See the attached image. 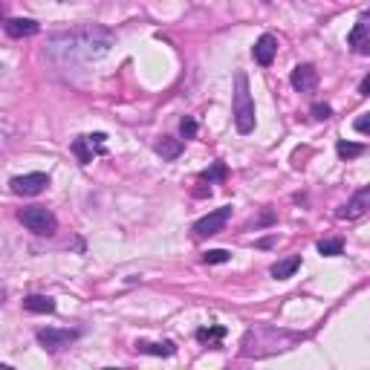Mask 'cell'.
I'll use <instances>...</instances> for the list:
<instances>
[{
    "instance_id": "1",
    "label": "cell",
    "mask_w": 370,
    "mask_h": 370,
    "mask_svg": "<svg viewBox=\"0 0 370 370\" xmlns=\"http://www.w3.org/2000/svg\"><path fill=\"white\" fill-rule=\"evenodd\" d=\"M113 47V32L102 26H78V30L61 32L49 41V56L61 61H90L104 56Z\"/></svg>"
},
{
    "instance_id": "2",
    "label": "cell",
    "mask_w": 370,
    "mask_h": 370,
    "mask_svg": "<svg viewBox=\"0 0 370 370\" xmlns=\"http://www.w3.org/2000/svg\"><path fill=\"white\" fill-rule=\"evenodd\" d=\"M295 341H298L295 333L278 330V327H255V330L243 336L240 353L246 359H264V356H275V353L290 350Z\"/></svg>"
},
{
    "instance_id": "3",
    "label": "cell",
    "mask_w": 370,
    "mask_h": 370,
    "mask_svg": "<svg viewBox=\"0 0 370 370\" xmlns=\"http://www.w3.org/2000/svg\"><path fill=\"white\" fill-rule=\"evenodd\" d=\"M231 116H235V128L240 133L255 130V102L249 93V78L246 73L235 76V102H231Z\"/></svg>"
},
{
    "instance_id": "4",
    "label": "cell",
    "mask_w": 370,
    "mask_h": 370,
    "mask_svg": "<svg viewBox=\"0 0 370 370\" xmlns=\"http://www.w3.org/2000/svg\"><path fill=\"white\" fill-rule=\"evenodd\" d=\"M18 220L30 231L41 235V238H52V235H56V229H58L56 214H52L49 209H44V205H30V209H21Z\"/></svg>"
},
{
    "instance_id": "5",
    "label": "cell",
    "mask_w": 370,
    "mask_h": 370,
    "mask_svg": "<svg viewBox=\"0 0 370 370\" xmlns=\"http://www.w3.org/2000/svg\"><path fill=\"white\" fill-rule=\"evenodd\" d=\"M78 336H81V330H58V327H47V330H38L41 347L49 350V353H58V350H64V347H70Z\"/></svg>"
},
{
    "instance_id": "6",
    "label": "cell",
    "mask_w": 370,
    "mask_h": 370,
    "mask_svg": "<svg viewBox=\"0 0 370 370\" xmlns=\"http://www.w3.org/2000/svg\"><path fill=\"white\" fill-rule=\"evenodd\" d=\"M73 154L78 157L81 165H90L93 157L104 154V133H90V136H78L73 142Z\"/></svg>"
},
{
    "instance_id": "7",
    "label": "cell",
    "mask_w": 370,
    "mask_h": 370,
    "mask_svg": "<svg viewBox=\"0 0 370 370\" xmlns=\"http://www.w3.org/2000/svg\"><path fill=\"white\" fill-rule=\"evenodd\" d=\"M47 185H49V176L41 174V171L15 176V180L9 183L12 194H18V197H35V194H41V191H47Z\"/></svg>"
},
{
    "instance_id": "8",
    "label": "cell",
    "mask_w": 370,
    "mask_h": 370,
    "mask_svg": "<svg viewBox=\"0 0 370 370\" xmlns=\"http://www.w3.org/2000/svg\"><path fill=\"white\" fill-rule=\"evenodd\" d=\"M229 217H231V205H223V209H217V211H211V214L200 217V220L194 223V231H197L200 238H211V235H217V231L226 229Z\"/></svg>"
},
{
    "instance_id": "9",
    "label": "cell",
    "mask_w": 370,
    "mask_h": 370,
    "mask_svg": "<svg viewBox=\"0 0 370 370\" xmlns=\"http://www.w3.org/2000/svg\"><path fill=\"white\" fill-rule=\"evenodd\" d=\"M367 209H370V188H362V191H356V197L347 205H341L336 217L338 220H359Z\"/></svg>"
},
{
    "instance_id": "10",
    "label": "cell",
    "mask_w": 370,
    "mask_h": 370,
    "mask_svg": "<svg viewBox=\"0 0 370 370\" xmlns=\"http://www.w3.org/2000/svg\"><path fill=\"white\" fill-rule=\"evenodd\" d=\"M347 44L353 47V52H359V56H367L370 52V15L367 12L359 18V23L353 26V32L347 35Z\"/></svg>"
},
{
    "instance_id": "11",
    "label": "cell",
    "mask_w": 370,
    "mask_h": 370,
    "mask_svg": "<svg viewBox=\"0 0 370 370\" xmlns=\"http://www.w3.org/2000/svg\"><path fill=\"white\" fill-rule=\"evenodd\" d=\"M290 84L298 93H307V90H312L315 84H319V70H315L312 64H298L292 70V76H290Z\"/></svg>"
},
{
    "instance_id": "12",
    "label": "cell",
    "mask_w": 370,
    "mask_h": 370,
    "mask_svg": "<svg viewBox=\"0 0 370 370\" xmlns=\"http://www.w3.org/2000/svg\"><path fill=\"white\" fill-rule=\"evenodd\" d=\"M275 52H278V41L272 35H260L257 44L252 47V56H255V61L260 67H269L272 61H275Z\"/></svg>"
},
{
    "instance_id": "13",
    "label": "cell",
    "mask_w": 370,
    "mask_h": 370,
    "mask_svg": "<svg viewBox=\"0 0 370 370\" xmlns=\"http://www.w3.org/2000/svg\"><path fill=\"white\" fill-rule=\"evenodd\" d=\"M3 30L9 38H32V35H38L41 26L30 18H9V21H3Z\"/></svg>"
},
{
    "instance_id": "14",
    "label": "cell",
    "mask_w": 370,
    "mask_h": 370,
    "mask_svg": "<svg viewBox=\"0 0 370 370\" xmlns=\"http://www.w3.org/2000/svg\"><path fill=\"white\" fill-rule=\"evenodd\" d=\"M136 353H148V356H174L176 345L174 341H136Z\"/></svg>"
},
{
    "instance_id": "15",
    "label": "cell",
    "mask_w": 370,
    "mask_h": 370,
    "mask_svg": "<svg viewBox=\"0 0 370 370\" xmlns=\"http://www.w3.org/2000/svg\"><path fill=\"white\" fill-rule=\"evenodd\" d=\"M298 266H301V255H290V257L278 260V264L269 269V275H272V278H278V281H284V278H292Z\"/></svg>"
},
{
    "instance_id": "16",
    "label": "cell",
    "mask_w": 370,
    "mask_h": 370,
    "mask_svg": "<svg viewBox=\"0 0 370 370\" xmlns=\"http://www.w3.org/2000/svg\"><path fill=\"white\" fill-rule=\"evenodd\" d=\"M23 310L38 312V315H49V312H56V301L49 295H30V298H23Z\"/></svg>"
},
{
    "instance_id": "17",
    "label": "cell",
    "mask_w": 370,
    "mask_h": 370,
    "mask_svg": "<svg viewBox=\"0 0 370 370\" xmlns=\"http://www.w3.org/2000/svg\"><path fill=\"white\" fill-rule=\"evenodd\" d=\"M226 336V327L223 324H214V327H200L197 330V341H203V345L209 347H217L220 345V338Z\"/></svg>"
},
{
    "instance_id": "18",
    "label": "cell",
    "mask_w": 370,
    "mask_h": 370,
    "mask_svg": "<svg viewBox=\"0 0 370 370\" xmlns=\"http://www.w3.org/2000/svg\"><path fill=\"white\" fill-rule=\"evenodd\" d=\"M157 154L162 159H176L183 154V142L180 139H171V136H162V139L157 142Z\"/></svg>"
},
{
    "instance_id": "19",
    "label": "cell",
    "mask_w": 370,
    "mask_h": 370,
    "mask_svg": "<svg viewBox=\"0 0 370 370\" xmlns=\"http://www.w3.org/2000/svg\"><path fill=\"white\" fill-rule=\"evenodd\" d=\"M319 252H321L324 257H336V255H341V252H345V243H341L338 238H330V240H319Z\"/></svg>"
},
{
    "instance_id": "20",
    "label": "cell",
    "mask_w": 370,
    "mask_h": 370,
    "mask_svg": "<svg viewBox=\"0 0 370 370\" xmlns=\"http://www.w3.org/2000/svg\"><path fill=\"white\" fill-rule=\"evenodd\" d=\"M338 150V157L341 159H356V157H362L365 154V145H356V142H338L336 145Z\"/></svg>"
},
{
    "instance_id": "21",
    "label": "cell",
    "mask_w": 370,
    "mask_h": 370,
    "mask_svg": "<svg viewBox=\"0 0 370 370\" xmlns=\"http://www.w3.org/2000/svg\"><path fill=\"white\" fill-rule=\"evenodd\" d=\"M226 174H229V171H226L223 162H214L209 171L200 174V180H203V183H217V180H226Z\"/></svg>"
},
{
    "instance_id": "22",
    "label": "cell",
    "mask_w": 370,
    "mask_h": 370,
    "mask_svg": "<svg viewBox=\"0 0 370 370\" xmlns=\"http://www.w3.org/2000/svg\"><path fill=\"white\" fill-rule=\"evenodd\" d=\"M180 133L185 136V139H194V136H197V122L191 119V116H185V119L180 122Z\"/></svg>"
},
{
    "instance_id": "23",
    "label": "cell",
    "mask_w": 370,
    "mask_h": 370,
    "mask_svg": "<svg viewBox=\"0 0 370 370\" xmlns=\"http://www.w3.org/2000/svg\"><path fill=\"white\" fill-rule=\"evenodd\" d=\"M203 260H205V264H226V260H229V252H226V249H211V252H205V255H203Z\"/></svg>"
},
{
    "instance_id": "24",
    "label": "cell",
    "mask_w": 370,
    "mask_h": 370,
    "mask_svg": "<svg viewBox=\"0 0 370 370\" xmlns=\"http://www.w3.org/2000/svg\"><path fill=\"white\" fill-rule=\"evenodd\" d=\"M333 116V107L330 104H312V119H319V122H327V119H330Z\"/></svg>"
},
{
    "instance_id": "25",
    "label": "cell",
    "mask_w": 370,
    "mask_h": 370,
    "mask_svg": "<svg viewBox=\"0 0 370 370\" xmlns=\"http://www.w3.org/2000/svg\"><path fill=\"white\" fill-rule=\"evenodd\" d=\"M356 130H359V133H367V113H362L359 119H356Z\"/></svg>"
},
{
    "instance_id": "26",
    "label": "cell",
    "mask_w": 370,
    "mask_h": 370,
    "mask_svg": "<svg viewBox=\"0 0 370 370\" xmlns=\"http://www.w3.org/2000/svg\"><path fill=\"white\" fill-rule=\"evenodd\" d=\"M359 93H362V95H370V78H365V81H362V87H359Z\"/></svg>"
},
{
    "instance_id": "27",
    "label": "cell",
    "mask_w": 370,
    "mask_h": 370,
    "mask_svg": "<svg viewBox=\"0 0 370 370\" xmlns=\"http://www.w3.org/2000/svg\"><path fill=\"white\" fill-rule=\"evenodd\" d=\"M0 18H3V3H0Z\"/></svg>"
},
{
    "instance_id": "28",
    "label": "cell",
    "mask_w": 370,
    "mask_h": 370,
    "mask_svg": "<svg viewBox=\"0 0 370 370\" xmlns=\"http://www.w3.org/2000/svg\"><path fill=\"white\" fill-rule=\"evenodd\" d=\"M0 370H9V365H0Z\"/></svg>"
},
{
    "instance_id": "29",
    "label": "cell",
    "mask_w": 370,
    "mask_h": 370,
    "mask_svg": "<svg viewBox=\"0 0 370 370\" xmlns=\"http://www.w3.org/2000/svg\"><path fill=\"white\" fill-rule=\"evenodd\" d=\"M0 70H3V67H0Z\"/></svg>"
}]
</instances>
